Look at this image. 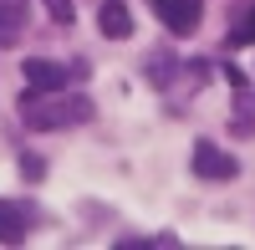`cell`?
I'll use <instances>...</instances> for the list:
<instances>
[{"label": "cell", "mask_w": 255, "mask_h": 250, "mask_svg": "<svg viewBox=\"0 0 255 250\" xmlns=\"http://www.w3.org/2000/svg\"><path fill=\"white\" fill-rule=\"evenodd\" d=\"M92 118V97H61V92H26L20 97V123H26L31 133H61V128H77V123Z\"/></svg>", "instance_id": "1"}, {"label": "cell", "mask_w": 255, "mask_h": 250, "mask_svg": "<svg viewBox=\"0 0 255 250\" xmlns=\"http://www.w3.org/2000/svg\"><path fill=\"white\" fill-rule=\"evenodd\" d=\"M20 72H26V92H61L72 77H87L82 61H77V67H61V61H46V56H31Z\"/></svg>", "instance_id": "2"}, {"label": "cell", "mask_w": 255, "mask_h": 250, "mask_svg": "<svg viewBox=\"0 0 255 250\" xmlns=\"http://www.w3.org/2000/svg\"><path fill=\"white\" fill-rule=\"evenodd\" d=\"M158 5V20L174 36H194L199 31V15H204V0H153Z\"/></svg>", "instance_id": "3"}, {"label": "cell", "mask_w": 255, "mask_h": 250, "mask_svg": "<svg viewBox=\"0 0 255 250\" xmlns=\"http://www.w3.org/2000/svg\"><path fill=\"white\" fill-rule=\"evenodd\" d=\"M194 174L220 184V179H235V174H240V163H235V153L215 148V143H194Z\"/></svg>", "instance_id": "4"}, {"label": "cell", "mask_w": 255, "mask_h": 250, "mask_svg": "<svg viewBox=\"0 0 255 250\" xmlns=\"http://www.w3.org/2000/svg\"><path fill=\"white\" fill-rule=\"evenodd\" d=\"M97 26H102V36H108V41H128V36H133V15H128L123 0H102Z\"/></svg>", "instance_id": "5"}, {"label": "cell", "mask_w": 255, "mask_h": 250, "mask_svg": "<svg viewBox=\"0 0 255 250\" xmlns=\"http://www.w3.org/2000/svg\"><path fill=\"white\" fill-rule=\"evenodd\" d=\"M26 0H0V46H10V41L26 31Z\"/></svg>", "instance_id": "6"}, {"label": "cell", "mask_w": 255, "mask_h": 250, "mask_svg": "<svg viewBox=\"0 0 255 250\" xmlns=\"http://www.w3.org/2000/svg\"><path fill=\"white\" fill-rule=\"evenodd\" d=\"M20 240H26V210L0 199V245H20Z\"/></svg>", "instance_id": "7"}, {"label": "cell", "mask_w": 255, "mask_h": 250, "mask_svg": "<svg viewBox=\"0 0 255 250\" xmlns=\"http://www.w3.org/2000/svg\"><path fill=\"white\" fill-rule=\"evenodd\" d=\"M41 5H46V15L56 20V26H72V20H77V10H72V0H41Z\"/></svg>", "instance_id": "8"}, {"label": "cell", "mask_w": 255, "mask_h": 250, "mask_svg": "<svg viewBox=\"0 0 255 250\" xmlns=\"http://www.w3.org/2000/svg\"><path fill=\"white\" fill-rule=\"evenodd\" d=\"M230 46H255V10L240 20V26L235 31H230Z\"/></svg>", "instance_id": "9"}]
</instances>
